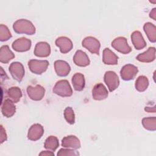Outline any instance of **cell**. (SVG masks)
<instances>
[{"label":"cell","instance_id":"obj_8","mask_svg":"<svg viewBox=\"0 0 156 156\" xmlns=\"http://www.w3.org/2000/svg\"><path fill=\"white\" fill-rule=\"evenodd\" d=\"M27 93L31 99L40 101L43 99L45 93V90L40 85H37L35 87L30 85L27 88Z\"/></svg>","mask_w":156,"mask_h":156},{"label":"cell","instance_id":"obj_7","mask_svg":"<svg viewBox=\"0 0 156 156\" xmlns=\"http://www.w3.org/2000/svg\"><path fill=\"white\" fill-rule=\"evenodd\" d=\"M9 71L13 78L18 82H21L24 76L23 65L18 62L11 63L9 66Z\"/></svg>","mask_w":156,"mask_h":156},{"label":"cell","instance_id":"obj_13","mask_svg":"<svg viewBox=\"0 0 156 156\" xmlns=\"http://www.w3.org/2000/svg\"><path fill=\"white\" fill-rule=\"evenodd\" d=\"M92 96L95 100H103L107 98L108 91L102 83H98L94 86L92 90Z\"/></svg>","mask_w":156,"mask_h":156},{"label":"cell","instance_id":"obj_1","mask_svg":"<svg viewBox=\"0 0 156 156\" xmlns=\"http://www.w3.org/2000/svg\"><path fill=\"white\" fill-rule=\"evenodd\" d=\"M13 30L18 34L34 35L35 33V27L29 20L20 19L16 21L13 25Z\"/></svg>","mask_w":156,"mask_h":156},{"label":"cell","instance_id":"obj_28","mask_svg":"<svg viewBox=\"0 0 156 156\" xmlns=\"http://www.w3.org/2000/svg\"><path fill=\"white\" fill-rule=\"evenodd\" d=\"M142 124L144 129L151 131H155L156 130V118L155 117L144 118L142 119Z\"/></svg>","mask_w":156,"mask_h":156},{"label":"cell","instance_id":"obj_20","mask_svg":"<svg viewBox=\"0 0 156 156\" xmlns=\"http://www.w3.org/2000/svg\"><path fill=\"white\" fill-rule=\"evenodd\" d=\"M13 103L10 99H5L2 105V113L4 116L10 118L15 114L16 108Z\"/></svg>","mask_w":156,"mask_h":156},{"label":"cell","instance_id":"obj_6","mask_svg":"<svg viewBox=\"0 0 156 156\" xmlns=\"http://www.w3.org/2000/svg\"><path fill=\"white\" fill-rule=\"evenodd\" d=\"M83 47L88 49L90 52L99 54L100 49V43L93 37H87L85 38L82 42Z\"/></svg>","mask_w":156,"mask_h":156},{"label":"cell","instance_id":"obj_15","mask_svg":"<svg viewBox=\"0 0 156 156\" xmlns=\"http://www.w3.org/2000/svg\"><path fill=\"white\" fill-rule=\"evenodd\" d=\"M55 73L59 76L64 77L67 76L70 72L71 68L69 64L63 60H56L54 63Z\"/></svg>","mask_w":156,"mask_h":156},{"label":"cell","instance_id":"obj_27","mask_svg":"<svg viewBox=\"0 0 156 156\" xmlns=\"http://www.w3.org/2000/svg\"><path fill=\"white\" fill-rule=\"evenodd\" d=\"M149 85V80L144 76H139L135 82V88L138 91L142 92L145 91Z\"/></svg>","mask_w":156,"mask_h":156},{"label":"cell","instance_id":"obj_24","mask_svg":"<svg viewBox=\"0 0 156 156\" xmlns=\"http://www.w3.org/2000/svg\"><path fill=\"white\" fill-rule=\"evenodd\" d=\"M144 30L150 41L155 43L156 41V27L151 23H146L143 26Z\"/></svg>","mask_w":156,"mask_h":156},{"label":"cell","instance_id":"obj_19","mask_svg":"<svg viewBox=\"0 0 156 156\" xmlns=\"http://www.w3.org/2000/svg\"><path fill=\"white\" fill-rule=\"evenodd\" d=\"M132 42L136 49H141L146 47V43L139 31H134L131 35Z\"/></svg>","mask_w":156,"mask_h":156},{"label":"cell","instance_id":"obj_9","mask_svg":"<svg viewBox=\"0 0 156 156\" xmlns=\"http://www.w3.org/2000/svg\"><path fill=\"white\" fill-rule=\"evenodd\" d=\"M137 73V67L131 64H127L122 68L120 71V74L123 80H130L135 77Z\"/></svg>","mask_w":156,"mask_h":156},{"label":"cell","instance_id":"obj_21","mask_svg":"<svg viewBox=\"0 0 156 156\" xmlns=\"http://www.w3.org/2000/svg\"><path fill=\"white\" fill-rule=\"evenodd\" d=\"M118 57L108 48H105L103 51L102 61L106 65H116L118 63Z\"/></svg>","mask_w":156,"mask_h":156},{"label":"cell","instance_id":"obj_10","mask_svg":"<svg viewBox=\"0 0 156 156\" xmlns=\"http://www.w3.org/2000/svg\"><path fill=\"white\" fill-rule=\"evenodd\" d=\"M31 41L24 37L18 38L12 43L13 49L17 52H25L30 49Z\"/></svg>","mask_w":156,"mask_h":156},{"label":"cell","instance_id":"obj_34","mask_svg":"<svg viewBox=\"0 0 156 156\" xmlns=\"http://www.w3.org/2000/svg\"><path fill=\"white\" fill-rule=\"evenodd\" d=\"M39 155H54V154L51 151H42L41 153H40Z\"/></svg>","mask_w":156,"mask_h":156},{"label":"cell","instance_id":"obj_2","mask_svg":"<svg viewBox=\"0 0 156 156\" xmlns=\"http://www.w3.org/2000/svg\"><path fill=\"white\" fill-rule=\"evenodd\" d=\"M52 91L55 94L62 97L71 96L73 94L72 88L66 80H60L57 82Z\"/></svg>","mask_w":156,"mask_h":156},{"label":"cell","instance_id":"obj_25","mask_svg":"<svg viewBox=\"0 0 156 156\" xmlns=\"http://www.w3.org/2000/svg\"><path fill=\"white\" fill-rule=\"evenodd\" d=\"M7 94L10 99L14 103L18 102L22 97V92L20 88L12 87L7 90Z\"/></svg>","mask_w":156,"mask_h":156},{"label":"cell","instance_id":"obj_14","mask_svg":"<svg viewBox=\"0 0 156 156\" xmlns=\"http://www.w3.org/2000/svg\"><path fill=\"white\" fill-rule=\"evenodd\" d=\"M51 53V48L49 44L46 42H38L37 43L35 49L34 54L40 57H46L49 55Z\"/></svg>","mask_w":156,"mask_h":156},{"label":"cell","instance_id":"obj_16","mask_svg":"<svg viewBox=\"0 0 156 156\" xmlns=\"http://www.w3.org/2000/svg\"><path fill=\"white\" fill-rule=\"evenodd\" d=\"M62 146L66 148L77 149L80 147V143L78 138L74 135H69L64 137L62 141Z\"/></svg>","mask_w":156,"mask_h":156},{"label":"cell","instance_id":"obj_35","mask_svg":"<svg viewBox=\"0 0 156 156\" xmlns=\"http://www.w3.org/2000/svg\"><path fill=\"white\" fill-rule=\"evenodd\" d=\"M144 110H145V111L148 112H153V113H154L155 112V106L154 105V107H152L151 108L149 107H146Z\"/></svg>","mask_w":156,"mask_h":156},{"label":"cell","instance_id":"obj_29","mask_svg":"<svg viewBox=\"0 0 156 156\" xmlns=\"http://www.w3.org/2000/svg\"><path fill=\"white\" fill-rule=\"evenodd\" d=\"M64 117L66 121L71 124H73L75 122V115L74 111L71 107H66L64 111Z\"/></svg>","mask_w":156,"mask_h":156},{"label":"cell","instance_id":"obj_31","mask_svg":"<svg viewBox=\"0 0 156 156\" xmlns=\"http://www.w3.org/2000/svg\"><path fill=\"white\" fill-rule=\"evenodd\" d=\"M79 152L73 149H60L57 152V155H78Z\"/></svg>","mask_w":156,"mask_h":156},{"label":"cell","instance_id":"obj_17","mask_svg":"<svg viewBox=\"0 0 156 156\" xmlns=\"http://www.w3.org/2000/svg\"><path fill=\"white\" fill-rule=\"evenodd\" d=\"M73 61L74 63L79 66H86L90 64V60L87 54L81 50H78L76 52Z\"/></svg>","mask_w":156,"mask_h":156},{"label":"cell","instance_id":"obj_23","mask_svg":"<svg viewBox=\"0 0 156 156\" xmlns=\"http://www.w3.org/2000/svg\"><path fill=\"white\" fill-rule=\"evenodd\" d=\"M14 57V54L11 51L7 45H4L1 48L0 61L1 63H7Z\"/></svg>","mask_w":156,"mask_h":156},{"label":"cell","instance_id":"obj_4","mask_svg":"<svg viewBox=\"0 0 156 156\" xmlns=\"http://www.w3.org/2000/svg\"><path fill=\"white\" fill-rule=\"evenodd\" d=\"M104 82L110 91H113L116 90L119 84L118 75L114 71H112L105 72L104 74Z\"/></svg>","mask_w":156,"mask_h":156},{"label":"cell","instance_id":"obj_12","mask_svg":"<svg viewBox=\"0 0 156 156\" xmlns=\"http://www.w3.org/2000/svg\"><path fill=\"white\" fill-rule=\"evenodd\" d=\"M55 44L60 48L62 53L65 54L69 52L73 47V43L71 40L66 37H60L55 40Z\"/></svg>","mask_w":156,"mask_h":156},{"label":"cell","instance_id":"obj_30","mask_svg":"<svg viewBox=\"0 0 156 156\" xmlns=\"http://www.w3.org/2000/svg\"><path fill=\"white\" fill-rule=\"evenodd\" d=\"M12 37L10 32L9 31L8 27L3 24L0 26V40L2 41H7L10 38Z\"/></svg>","mask_w":156,"mask_h":156},{"label":"cell","instance_id":"obj_5","mask_svg":"<svg viewBox=\"0 0 156 156\" xmlns=\"http://www.w3.org/2000/svg\"><path fill=\"white\" fill-rule=\"evenodd\" d=\"M112 46L116 51L124 54H128L132 51L131 48L127 43V39L122 37L115 38L112 42Z\"/></svg>","mask_w":156,"mask_h":156},{"label":"cell","instance_id":"obj_26","mask_svg":"<svg viewBox=\"0 0 156 156\" xmlns=\"http://www.w3.org/2000/svg\"><path fill=\"white\" fill-rule=\"evenodd\" d=\"M59 143L57 138L55 136H49L45 140L44 147L49 151H55L58 147Z\"/></svg>","mask_w":156,"mask_h":156},{"label":"cell","instance_id":"obj_22","mask_svg":"<svg viewBox=\"0 0 156 156\" xmlns=\"http://www.w3.org/2000/svg\"><path fill=\"white\" fill-rule=\"evenodd\" d=\"M73 87L76 91H82L85 87L84 76L79 73H77L72 77Z\"/></svg>","mask_w":156,"mask_h":156},{"label":"cell","instance_id":"obj_11","mask_svg":"<svg viewBox=\"0 0 156 156\" xmlns=\"http://www.w3.org/2000/svg\"><path fill=\"white\" fill-rule=\"evenodd\" d=\"M44 133L43 127L39 124H34L29 129L27 137L30 140L37 141L39 140Z\"/></svg>","mask_w":156,"mask_h":156},{"label":"cell","instance_id":"obj_33","mask_svg":"<svg viewBox=\"0 0 156 156\" xmlns=\"http://www.w3.org/2000/svg\"><path fill=\"white\" fill-rule=\"evenodd\" d=\"M150 18H152L154 20H156V9L154 8L149 13Z\"/></svg>","mask_w":156,"mask_h":156},{"label":"cell","instance_id":"obj_32","mask_svg":"<svg viewBox=\"0 0 156 156\" xmlns=\"http://www.w3.org/2000/svg\"><path fill=\"white\" fill-rule=\"evenodd\" d=\"M7 140V135L5 129L3 128L2 126H1V143H2Z\"/></svg>","mask_w":156,"mask_h":156},{"label":"cell","instance_id":"obj_18","mask_svg":"<svg viewBox=\"0 0 156 156\" xmlns=\"http://www.w3.org/2000/svg\"><path fill=\"white\" fill-rule=\"evenodd\" d=\"M136 58L140 62H146V63L151 62L154 61L155 58V48L154 47L149 48L146 51L138 55Z\"/></svg>","mask_w":156,"mask_h":156},{"label":"cell","instance_id":"obj_3","mask_svg":"<svg viewBox=\"0 0 156 156\" xmlns=\"http://www.w3.org/2000/svg\"><path fill=\"white\" fill-rule=\"evenodd\" d=\"M49 65V62L47 60H30L28 62V66L30 70L34 74H41L44 72Z\"/></svg>","mask_w":156,"mask_h":156}]
</instances>
